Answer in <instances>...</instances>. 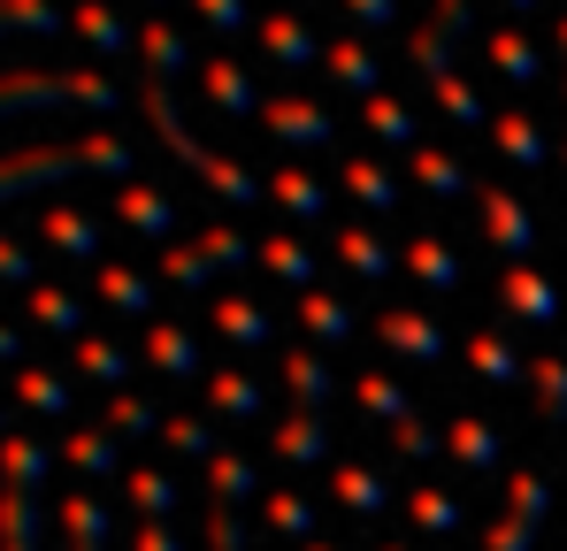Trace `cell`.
Instances as JSON below:
<instances>
[{
  "label": "cell",
  "instance_id": "6da1fadb",
  "mask_svg": "<svg viewBox=\"0 0 567 551\" xmlns=\"http://www.w3.org/2000/svg\"><path fill=\"white\" fill-rule=\"evenodd\" d=\"M70 177H131V146L115 131H93V138H70V146L0 154V199H23L39 184H70Z\"/></svg>",
  "mask_w": 567,
  "mask_h": 551
},
{
  "label": "cell",
  "instance_id": "7a4b0ae2",
  "mask_svg": "<svg viewBox=\"0 0 567 551\" xmlns=\"http://www.w3.org/2000/svg\"><path fill=\"white\" fill-rule=\"evenodd\" d=\"M138 107H146V123L162 131V146H169V154H177V162H185V169H192L199 184H215V191H223L230 207H254V199L269 191V184H254V169H238V162H223L215 146H199V138H192V131H185V115H177V100H169V85H162V77L138 92Z\"/></svg>",
  "mask_w": 567,
  "mask_h": 551
},
{
  "label": "cell",
  "instance_id": "3957f363",
  "mask_svg": "<svg viewBox=\"0 0 567 551\" xmlns=\"http://www.w3.org/2000/svg\"><path fill=\"white\" fill-rule=\"evenodd\" d=\"M39 107H115V85L100 70H0V123Z\"/></svg>",
  "mask_w": 567,
  "mask_h": 551
},
{
  "label": "cell",
  "instance_id": "277c9868",
  "mask_svg": "<svg viewBox=\"0 0 567 551\" xmlns=\"http://www.w3.org/2000/svg\"><path fill=\"white\" fill-rule=\"evenodd\" d=\"M261 123L277 131L284 146H299V154H307V146L322 154V146L338 138V115H330L322 100H269V107H261Z\"/></svg>",
  "mask_w": 567,
  "mask_h": 551
},
{
  "label": "cell",
  "instance_id": "5b68a950",
  "mask_svg": "<svg viewBox=\"0 0 567 551\" xmlns=\"http://www.w3.org/2000/svg\"><path fill=\"white\" fill-rule=\"evenodd\" d=\"M199 77H207V100H215L223 115H238V123H254V115L269 107V100L254 92V77H246V62H230V54H215Z\"/></svg>",
  "mask_w": 567,
  "mask_h": 551
},
{
  "label": "cell",
  "instance_id": "8992f818",
  "mask_svg": "<svg viewBox=\"0 0 567 551\" xmlns=\"http://www.w3.org/2000/svg\"><path fill=\"white\" fill-rule=\"evenodd\" d=\"M322 70H330V85H346V92H383V62L369 54V39H330L322 46Z\"/></svg>",
  "mask_w": 567,
  "mask_h": 551
},
{
  "label": "cell",
  "instance_id": "52a82bcc",
  "mask_svg": "<svg viewBox=\"0 0 567 551\" xmlns=\"http://www.w3.org/2000/svg\"><path fill=\"white\" fill-rule=\"evenodd\" d=\"M261 46L277 54L284 70H315V62H322V39H315L291 8H284V15H261Z\"/></svg>",
  "mask_w": 567,
  "mask_h": 551
},
{
  "label": "cell",
  "instance_id": "ba28073f",
  "mask_svg": "<svg viewBox=\"0 0 567 551\" xmlns=\"http://www.w3.org/2000/svg\"><path fill=\"white\" fill-rule=\"evenodd\" d=\"M491 138H498V154L506 162H522V169H545V131H537V115H522V107H498L491 115Z\"/></svg>",
  "mask_w": 567,
  "mask_h": 551
},
{
  "label": "cell",
  "instance_id": "9c48e42d",
  "mask_svg": "<svg viewBox=\"0 0 567 551\" xmlns=\"http://www.w3.org/2000/svg\"><path fill=\"white\" fill-rule=\"evenodd\" d=\"M115 215H123L138 238H169V230H177V207H169L154 184H123V191H115Z\"/></svg>",
  "mask_w": 567,
  "mask_h": 551
},
{
  "label": "cell",
  "instance_id": "30bf717a",
  "mask_svg": "<svg viewBox=\"0 0 567 551\" xmlns=\"http://www.w3.org/2000/svg\"><path fill=\"white\" fill-rule=\"evenodd\" d=\"M483 230H491L506 253H529V246H537V230H529V215H522L514 191H483Z\"/></svg>",
  "mask_w": 567,
  "mask_h": 551
},
{
  "label": "cell",
  "instance_id": "8fae6325",
  "mask_svg": "<svg viewBox=\"0 0 567 551\" xmlns=\"http://www.w3.org/2000/svg\"><path fill=\"white\" fill-rule=\"evenodd\" d=\"M70 23H78V39H93L100 54H131V23H123L107 0H78V8H70Z\"/></svg>",
  "mask_w": 567,
  "mask_h": 551
},
{
  "label": "cell",
  "instance_id": "7c38bea8",
  "mask_svg": "<svg viewBox=\"0 0 567 551\" xmlns=\"http://www.w3.org/2000/svg\"><path fill=\"white\" fill-rule=\"evenodd\" d=\"M269 199H277L284 215H299V222H322V207H330V191L307 177V169H277L269 177Z\"/></svg>",
  "mask_w": 567,
  "mask_h": 551
},
{
  "label": "cell",
  "instance_id": "4fadbf2b",
  "mask_svg": "<svg viewBox=\"0 0 567 551\" xmlns=\"http://www.w3.org/2000/svg\"><path fill=\"white\" fill-rule=\"evenodd\" d=\"M491 62H498V77H506V85H522V92L545 77V62H537V46H529L522 31H491Z\"/></svg>",
  "mask_w": 567,
  "mask_h": 551
},
{
  "label": "cell",
  "instance_id": "5bb4252c",
  "mask_svg": "<svg viewBox=\"0 0 567 551\" xmlns=\"http://www.w3.org/2000/svg\"><path fill=\"white\" fill-rule=\"evenodd\" d=\"M138 54L154 62V77H162V85L192 70V46H185V31H169V23H146V31H138Z\"/></svg>",
  "mask_w": 567,
  "mask_h": 551
},
{
  "label": "cell",
  "instance_id": "9a60e30c",
  "mask_svg": "<svg viewBox=\"0 0 567 551\" xmlns=\"http://www.w3.org/2000/svg\"><path fill=\"white\" fill-rule=\"evenodd\" d=\"M47 246H62V253H78V261H93L100 253V230H93V215H78V207H47Z\"/></svg>",
  "mask_w": 567,
  "mask_h": 551
},
{
  "label": "cell",
  "instance_id": "2e32d148",
  "mask_svg": "<svg viewBox=\"0 0 567 551\" xmlns=\"http://www.w3.org/2000/svg\"><path fill=\"white\" fill-rule=\"evenodd\" d=\"M506 306L529 314V322H553V314H560V291H553L545 276H529V269H506Z\"/></svg>",
  "mask_w": 567,
  "mask_h": 551
},
{
  "label": "cell",
  "instance_id": "e0dca14e",
  "mask_svg": "<svg viewBox=\"0 0 567 551\" xmlns=\"http://www.w3.org/2000/svg\"><path fill=\"white\" fill-rule=\"evenodd\" d=\"M361 123L377 131L383 146H414V107H399L391 92H369V100H361Z\"/></svg>",
  "mask_w": 567,
  "mask_h": 551
},
{
  "label": "cell",
  "instance_id": "ac0fdd59",
  "mask_svg": "<svg viewBox=\"0 0 567 551\" xmlns=\"http://www.w3.org/2000/svg\"><path fill=\"white\" fill-rule=\"evenodd\" d=\"M346 191H353L361 207H377V215L399 207V177H391L383 162H346Z\"/></svg>",
  "mask_w": 567,
  "mask_h": 551
},
{
  "label": "cell",
  "instance_id": "d6986e66",
  "mask_svg": "<svg viewBox=\"0 0 567 551\" xmlns=\"http://www.w3.org/2000/svg\"><path fill=\"white\" fill-rule=\"evenodd\" d=\"M414 177H422V191H437V199H461L468 191V169L453 154H437V146H414Z\"/></svg>",
  "mask_w": 567,
  "mask_h": 551
},
{
  "label": "cell",
  "instance_id": "ffe728a7",
  "mask_svg": "<svg viewBox=\"0 0 567 551\" xmlns=\"http://www.w3.org/2000/svg\"><path fill=\"white\" fill-rule=\"evenodd\" d=\"M16 31H62V8L54 0H0V39H16Z\"/></svg>",
  "mask_w": 567,
  "mask_h": 551
},
{
  "label": "cell",
  "instance_id": "44dd1931",
  "mask_svg": "<svg viewBox=\"0 0 567 551\" xmlns=\"http://www.w3.org/2000/svg\"><path fill=\"white\" fill-rule=\"evenodd\" d=\"M422 85L437 92V107H445L453 123H483V131H491V115H483V100L468 92V77H453V70H437V77H422Z\"/></svg>",
  "mask_w": 567,
  "mask_h": 551
},
{
  "label": "cell",
  "instance_id": "7402d4cb",
  "mask_svg": "<svg viewBox=\"0 0 567 551\" xmlns=\"http://www.w3.org/2000/svg\"><path fill=\"white\" fill-rule=\"evenodd\" d=\"M100 299L123 306V314H146V306H154V283L138 269H100Z\"/></svg>",
  "mask_w": 567,
  "mask_h": 551
},
{
  "label": "cell",
  "instance_id": "603a6c76",
  "mask_svg": "<svg viewBox=\"0 0 567 551\" xmlns=\"http://www.w3.org/2000/svg\"><path fill=\"white\" fill-rule=\"evenodd\" d=\"M406 269L422 276V283H437V291H453V283H461V261H453L437 238H414V246H406Z\"/></svg>",
  "mask_w": 567,
  "mask_h": 551
},
{
  "label": "cell",
  "instance_id": "cb8c5ba5",
  "mask_svg": "<svg viewBox=\"0 0 567 551\" xmlns=\"http://www.w3.org/2000/svg\"><path fill=\"white\" fill-rule=\"evenodd\" d=\"M406 62H414L422 77H437V70H453V31H437V23H422V31H406Z\"/></svg>",
  "mask_w": 567,
  "mask_h": 551
},
{
  "label": "cell",
  "instance_id": "d4e9b609",
  "mask_svg": "<svg viewBox=\"0 0 567 551\" xmlns=\"http://www.w3.org/2000/svg\"><path fill=\"white\" fill-rule=\"evenodd\" d=\"M78 314H85V306H78L62 283H39V291H31V322H39V330H62V337H70Z\"/></svg>",
  "mask_w": 567,
  "mask_h": 551
},
{
  "label": "cell",
  "instance_id": "484cf974",
  "mask_svg": "<svg viewBox=\"0 0 567 551\" xmlns=\"http://www.w3.org/2000/svg\"><path fill=\"white\" fill-rule=\"evenodd\" d=\"M299 322H307L315 337H353V314H346V299H330V291H307V299H299Z\"/></svg>",
  "mask_w": 567,
  "mask_h": 551
},
{
  "label": "cell",
  "instance_id": "4316f807",
  "mask_svg": "<svg viewBox=\"0 0 567 551\" xmlns=\"http://www.w3.org/2000/svg\"><path fill=\"white\" fill-rule=\"evenodd\" d=\"M0 467H8V490H39V475H47V453H39L31 437H8V445H0Z\"/></svg>",
  "mask_w": 567,
  "mask_h": 551
},
{
  "label": "cell",
  "instance_id": "83f0119b",
  "mask_svg": "<svg viewBox=\"0 0 567 551\" xmlns=\"http://www.w3.org/2000/svg\"><path fill=\"white\" fill-rule=\"evenodd\" d=\"M383 337H391V345H406V353H430V361L445 353V330H437V322H422V314H391V322H383Z\"/></svg>",
  "mask_w": 567,
  "mask_h": 551
},
{
  "label": "cell",
  "instance_id": "f1b7e54d",
  "mask_svg": "<svg viewBox=\"0 0 567 551\" xmlns=\"http://www.w3.org/2000/svg\"><path fill=\"white\" fill-rule=\"evenodd\" d=\"M146 353L162 361V375H192V367H199V345H192L185 330H169V322H162V330L146 337Z\"/></svg>",
  "mask_w": 567,
  "mask_h": 551
},
{
  "label": "cell",
  "instance_id": "f546056e",
  "mask_svg": "<svg viewBox=\"0 0 567 551\" xmlns=\"http://www.w3.org/2000/svg\"><path fill=\"white\" fill-rule=\"evenodd\" d=\"M215 322H223L238 345H261V337H269V314H261L254 299H223V306H215Z\"/></svg>",
  "mask_w": 567,
  "mask_h": 551
},
{
  "label": "cell",
  "instance_id": "4dcf8cb0",
  "mask_svg": "<svg viewBox=\"0 0 567 551\" xmlns=\"http://www.w3.org/2000/svg\"><path fill=\"white\" fill-rule=\"evenodd\" d=\"M338 253H346V269H361V276L391 269V253L377 246V230H338Z\"/></svg>",
  "mask_w": 567,
  "mask_h": 551
},
{
  "label": "cell",
  "instance_id": "1f68e13d",
  "mask_svg": "<svg viewBox=\"0 0 567 551\" xmlns=\"http://www.w3.org/2000/svg\"><path fill=\"white\" fill-rule=\"evenodd\" d=\"M192 246H199V253H207L215 269H246V261H254V246H246L238 230H223V222H215V230H199Z\"/></svg>",
  "mask_w": 567,
  "mask_h": 551
},
{
  "label": "cell",
  "instance_id": "d6a6232c",
  "mask_svg": "<svg viewBox=\"0 0 567 551\" xmlns=\"http://www.w3.org/2000/svg\"><path fill=\"white\" fill-rule=\"evenodd\" d=\"M261 261H269L277 276H291V283H307V276H315V246H299V238H269Z\"/></svg>",
  "mask_w": 567,
  "mask_h": 551
},
{
  "label": "cell",
  "instance_id": "836d02e7",
  "mask_svg": "<svg viewBox=\"0 0 567 551\" xmlns=\"http://www.w3.org/2000/svg\"><path fill=\"white\" fill-rule=\"evenodd\" d=\"M207 269H215V261H207L199 246H162V276H169V283L199 291V283H207Z\"/></svg>",
  "mask_w": 567,
  "mask_h": 551
},
{
  "label": "cell",
  "instance_id": "e575fe53",
  "mask_svg": "<svg viewBox=\"0 0 567 551\" xmlns=\"http://www.w3.org/2000/svg\"><path fill=\"white\" fill-rule=\"evenodd\" d=\"M70 459H78L85 475H107V467H115V437H107V429H78V437H70Z\"/></svg>",
  "mask_w": 567,
  "mask_h": 551
},
{
  "label": "cell",
  "instance_id": "d590c367",
  "mask_svg": "<svg viewBox=\"0 0 567 551\" xmlns=\"http://www.w3.org/2000/svg\"><path fill=\"white\" fill-rule=\"evenodd\" d=\"M16 391H23V398H31L39 414H62V406H70V391H62V383H54L47 367H23V375H16Z\"/></svg>",
  "mask_w": 567,
  "mask_h": 551
},
{
  "label": "cell",
  "instance_id": "8d00e7d4",
  "mask_svg": "<svg viewBox=\"0 0 567 551\" xmlns=\"http://www.w3.org/2000/svg\"><path fill=\"white\" fill-rule=\"evenodd\" d=\"M192 8H199V23H207V31H223V39H238V31L254 23V15H246V0H192Z\"/></svg>",
  "mask_w": 567,
  "mask_h": 551
},
{
  "label": "cell",
  "instance_id": "74e56055",
  "mask_svg": "<svg viewBox=\"0 0 567 551\" xmlns=\"http://www.w3.org/2000/svg\"><path fill=\"white\" fill-rule=\"evenodd\" d=\"M468 361L483 367V375H491V383H514V375H522V361H514V353H506V345H498V337H475V345H468Z\"/></svg>",
  "mask_w": 567,
  "mask_h": 551
},
{
  "label": "cell",
  "instance_id": "f35d334b",
  "mask_svg": "<svg viewBox=\"0 0 567 551\" xmlns=\"http://www.w3.org/2000/svg\"><path fill=\"white\" fill-rule=\"evenodd\" d=\"M277 445H284L291 459H322V445H330V437H322V422H307V414H299V422H284Z\"/></svg>",
  "mask_w": 567,
  "mask_h": 551
},
{
  "label": "cell",
  "instance_id": "ab89813d",
  "mask_svg": "<svg viewBox=\"0 0 567 551\" xmlns=\"http://www.w3.org/2000/svg\"><path fill=\"white\" fill-rule=\"evenodd\" d=\"M107 429H115V437H146V429H154V406H146V398H115V406H107Z\"/></svg>",
  "mask_w": 567,
  "mask_h": 551
},
{
  "label": "cell",
  "instance_id": "60d3db41",
  "mask_svg": "<svg viewBox=\"0 0 567 551\" xmlns=\"http://www.w3.org/2000/svg\"><path fill=\"white\" fill-rule=\"evenodd\" d=\"M453 445H461V459H475V467H491V459H498V437H491L483 422H453Z\"/></svg>",
  "mask_w": 567,
  "mask_h": 551
},
{
  "label": "cell",
  "instance_id": "b9f144b4",
  "mask_svg": "<svg viewBox=\"0 0 567 551\" xmlns=\"http://www.w3.org/2000/svg\"><path fill=\"white\" fill-rule=\"evenodd\" d=\"M338 490H346V506H361V513H377V506H383V482L369 475V467H346Z\"/></svg>",
  "mask_w": 567,
  "mask_h": 551
},
{
  "label": "cell",
  "instance_id": "7bdbcfd3",
  "mask_svg": "<svg viewBox=\"0 0 567 551\" xmlns=\"http://www.w3.org/2000/svg\"><path fill=\"white\" fill-rule=\"evenodd\" d=\"M284 367H291V391H299V398H322V391H330V367L315 361V353H291Z\"/></svg>",
  "mask_w": 567,
  "mask_h": 551
},
{
  "label": "cell",
  "instance_id": "ee69618b",
  "mask_svg": "<svg viewBox=\"0 0 567 551\" xmlns=\"http://www.w3.org/2000/svg\"><path fill=\"white\" fill-rule=\"evenodd\" d=\"M131 498H138L146 513H169V506H177V482H169V475H131Z\"/></svg>",
  "mask_w": 567,
  "mask_h": 551
},
{
  "label": "cell",
  "instance_id": "f6af8a7d",
  "mask_svg": "<svg viewBox=\"0 0 567 551\" xmlns=\"http://www.w3.org/2000/svg\"><path fill=\"white\" fill-rule=\"evenodd\" d=\"M78 367H85V375H100V383H123V353H115V345H78Z\"/></svg>",
  "mask_w": 567,
  "mask_h": 551
},
{
  "label": "cell",
  "instance_id": "bcb514c9",
  "mask_svg": "<svg viewBox=\"0 0 567 551\" xmlns=\"http://www.w3.org/2000/svg\"><path fill=\"white\" fill-rule=\"evenodd\" d=\"M215 398H223L230 414H254V406H261V391H254L246 375H223V383H215Z\"/></svg>",
  "mask_w": 567,
  "mask_h": 551
},
{
  "label": "cell",
  "instance_id": "7dc6e473",
  "mask_svg": "<svg viewBox=\"0 0 567 551\" xmlns=\"http://www.w3.org/2000/svg\"><path fill=\"white\" fill-rule=\"evenodd\" d=\"M346 8H353V23H377V31L399 23V0H346Z\"/></svg>",
  "mask_w": 567,
  "mask_h": 551
},
{
  "label": "cell",
  "instance_id": "c3c4849f",
  "mask_svg": "<svg viewBox=\"0 0 567 551\" xmlns=\"http://www.w3.org/2000/svg\"><path fill=\"white\" fill-rule=\"evenodd\" d=\"M246 482H254V467H246V459H215V490L246 498Z\"/></svg>",
  "mask_w": 567,
  "mask_h": 551
},
{
  "label": "cell",
  "instance_id": "681fc988",
  "mask_svg": "<svg viewBox=\"0 0 567 551\" xmlns=\"http://www.w3.org/2000/svg\"><path fill=\"white\" fill-rule=\"evenodd\" d=\"M162 429H169L177 453H207V429H199V422H162Z\"/></svg>",
  "mask_w": 567,
  "mask_h": 551
},
{
  "label": "cell",
  "instance_id": "f907efd6",
  "mask_svg": "<svg viewBox=\"0 0 567 551\" xmlns=\"http://www.w3.org/2000/svg\"><path fill=\"white\" fill-rule=\"evenodd\" d=\"M537 375H545V406H567V367L560 361H537Z\"/></svg>",
  "mask_w": 567,
  "mask_h": 551
},
{
  "label": "cell",
  "instance_id": "816d5d0a",
  "mask_svg": "<svg viewBox=\"0 0 567 551\" xmlns=\"http://www.w3.org/2000/svg\"><path fill=\"white\" fill-rule=\"evenodd\" d=\"M0 276H31V253L16 238H0Z\"/></svg>",
  "mask_w": 567,
  "mask_h": 551
},
{
  "label": "cell",
  "instance_id": "f5cc1de1",
  "mask_svg": "<svg viewBox=\"0 0 567 551\" xmlns=\"http://www.w3.org/2000/svg\"><path fill=\"white\" fill-rule=\"evenodd\" d=\"M414 513H422L430 529H453V506H445V498H414Z\"/></svg>",
  "mask_w": 567,
  "mask_h": 551
},
{
  "label": "cell",
  "instance_id": "db71d44e",
  "mask_svg": "<svg viewBox=\"0 0 567 551\" xmlns=\"http://www.w3.org/2000/svg\"><path fill=\"white\" fill-rule=\"evenodd\" d=\"M131 551H185V544H177L169 529H146V537H138V544H131Z\"/></svg>",
  "mask_w": 567,
  "mask_h": 551
},
{
  "label": "cell",
  "instance_id": "11a10c76",
  "mask_svg": "<svg viewBox=\"0 0 567 551\" xmlns=\"http://www.w3.org/2000/svg\"><path fill=\"white\" fill-rule=\"evenodd\" d=\"M0 361H16V330L8 322H0Z\"/></svg>",
  "mask_w": 567,
  "mask_h": 551
},
{
  "label": "cell",
  "instance_id": "9f6ffc18",
  "mask_svg": "<svg viewBox=\"0 0 567 551\" xmlns=\"http://www.w3.org/2000/svg\"><path fill=\"white\" fill-rule=\"evenodd\" d=\"M553 46H560V62H567V15H560V23H553Z\"/></svg>",
  "mask_w": 567,
  "mask_h": 551
},
{
  "label": "cell",
  "instance_id": "6f0895ef",
  "mask_svg": "<svg viewBox=\"0 0 567 551\" xmlns=\"http://www.w3.org/2000/svg\"><path fill=\"white\" fill-rule=\"evenodd\" d=\"M506 8H514V15H529V8H545V0H506Z\"/></svg>",
  "mask_w": 567,
  "mask_h": 551
},
{
  "label": "cell",
  "instance_id": "680465c9",
  "mask_svg": "<svg viewBox=\"0 0 567 551\" xmlns=\"http://www.w3.org/2000/svg\"><path fill=\"white\" fill-rule=\"evenodd\" d=\"M315 551H330V544H315Z\"/></svg>",
  "mask_w": 567,
  "mask_h": 551
},
{
  "label": "cell",
  "instance_id": "91938a15",
  "mask_svg": "<svg viewBox=\"0 0 567 551\" xmlns=\"http://www.w3.org/2000/svg\"><path fill=\"white\" fill-rule=\"evenodd\" d=\"M0 429H8V422H0Z\"/></svg>",
  "mask_w": 567,
  "mask_h": 551
}]
</instances>
